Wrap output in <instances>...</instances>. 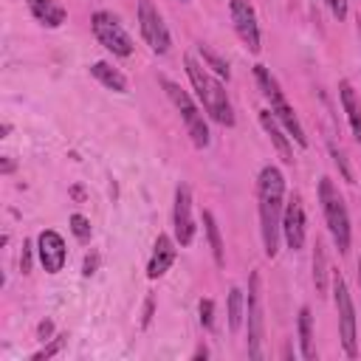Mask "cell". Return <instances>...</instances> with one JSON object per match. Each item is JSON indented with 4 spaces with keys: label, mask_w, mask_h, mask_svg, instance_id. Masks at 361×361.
Returning <instances> with one entry per match:
<instances>
[{
    "label": "cell",
    "mask_w": 361,
    "mask_h": 361,
    "mask_svg": "<svg viewBox=\"0 0 361 361\" xmlns=\"http://www.w3.org/2000/svg\"><path fill=\"white\" fill-rule=\"evenodd\" d=\"M313 282H316V293L324 296L327 293V257H324L322 240H316V248H313Z\"/></svg>",
    "instance_id": "obj_21"
},
{
    "label": "cell",
    "mask_w": 361,
    "mask_h": 361,
    "mask_svg": "<svg viewBox=\"0 0 361 361\" xmlns=\"http://www.w3.org/2000/svg\"><path fill=\"white\" fill-rule=\"evenodd\" d=\"M175 257H178L175 240H172L169 234H158V240H155V251H152V257H149V265H147V276H149V279H158V276H164V274L172 268Z\"/></svg>",
    "instance_id": "obj_14"
},
{
    "label": "cell",
    "mask_w": 361,
    "mask_h": 361,
    "mask_svg": "<svg viewBox=\"0 0 361 361\" xmlns=\"http://www.w3.org/2000/svg\"><path fill=\"white\" fill-rule=\"evenodd\" d=\"M96 265H99V257H96V254H87V257H85V271H82V274L90 276V274L96 271Z\"/></svg>",
    "instance_id": "obj_31"
},
{
    "label": "cell",
    "mask_w": 361,
    "mask_h": 361,
    "mask_svg": "<svg viewBox=\"0 0 361 361\" xmlns=\"http://www.w3.org/2000/svg\"><path fill=\"white\" fill-rule=\"evenodd\" d=\"M71 231H73L82 243H87L90 234H93V231H90V220H87L85 214H71Z\"/></svg>",
    "instance_id": "obj_25"
},
{
    "label": "cell",
    "mask_w": 361,
    "mask_h": 361,
    "mask_svg": "<svg viewBox=\"0 0 361 361\" xmlns=\"http://www.w3.org/2000/svg\"><path fill=\"white\" fill-rule=\"evenodd\" d=\"M324 3H327V8L333 11L336 20H344L347 17V0H324Z\"/></svg>",
    "instance_id": "obj_28"
},
{
    "label": "cell",
    "mask_w": 361,
    "mask_h": 361,
    "mask_svg": "<svg viewBox=\"0 0 361 361\" xmlns=\"http://www.w3.org/2000/svg\"><path fill=\"white\" fill-rule=\"evenodd\" d=\"M37 254H39V262H42V268L48 274H59L65 268V257H68L65 240L54 228L39 231V237H37Z\"/></svg>",
    "instance_id": "obj_13"
},
{
    "label": "cell",
    "mask_w": 361,
    "mask_h": 361,
    "mask_svg": "<svg viewBox=\"0 0 361 361\" xmlns=\"http://www.w3.org/2000/svg\"><path fill=\"white\" fill-rule=\"evenodd\" d=\"M172 226H175V243L189 245L195 240V220H192V189L186 183H178L175 189V209H172Z\"/></svg>",
    "instance_id": "obj_11"
},
{
    "label": "cell",
    "mask_w": 361,
    "mask_h": 361,
    "mask_svg": "<svg viewBox=\"0 0 361 361\" xmlns=\"http://www.w3.org/2000/svg\"><path fill=\"white\" fill-rule=\"evenodd\" d=\"M243 316H245V296H243L240 288H231V290H228V330H231V333L240 330Z\"/></svg>",
    "instance_id": "obj_22"
},
{
    "label": "cell",
    "mask_w": 361,
    "mask_h": 361,
    "mask_svg": "<svg viewBox=\"0 0 361 361\" xmlns=\"http://www.w3.org/2000/svg\"><path fill=\"white\" fill-rule=\"evenodd\" d=\"M90 73L104 85V87H110V90H116V93H127V76L118 71V68H113V65H107V62H93L90 65Z\"/></svg>",
    "instance_id": "obj_18"
},
{
    "label": "cell",
    "mask_w": 361,
    "mask_h": 361,
    "mask_svg": "<svg viewBox=\"0 0 361 361\" xmlns=\"http://www.w3.org/2000/svg\"><path fill=\"white\" fill-rule=\"evenodd\" d=\"M338 93H341V107H344V113H347V121H350V127H353V135H355V141L361 144V104H358V99H355V90H353L350 82H341V85H338Z\"/></svg>",
    "instance_id": "obj_17"
},
{
    "label": "cell",
    "mask_w": 361,
    "mask_h": 361,
    "mask_svg": "<svg viewBox=\"0 0 361 361\" xmlns=\"http://www.w3.org/2000/svg\"><path fill=\"white\" fill-rule=\"evenodd\" d=\"M358 285H361V259H358Z\"/></svg>",
    "instance_id": "obj_36"
},
{
    "label": "cell",
    "mask_w": 361,
    "mask_h": 361,
    "mask_svg": "<svg viewBox=\"0 0 361 361\" xmlns=\"http://www.w3.org/2000/svg\"><path fill=\"white\" fill-rule=\"evenodd\" d=\"M282 237L288 243L290 251H299L305 245V209L299 195H290V200L285 203L282 212Z\"/></svg>",
    "instance_id": "obj_12"
},
{
    "label": "cell",
    "mask_w": 361,
    "mask_h": 361,
    "mask_svg": "<svg viewBox=\"0 0 361 361\" xmlns=\"http://www.w3.org/2000/svg\"><path fill=\"white\" fill-rule=\"evenodd\" d=\"M0 133H3V135H0V138H6V135H8V133H11V124H8V121H6V124H3V130H0Z\"/></svg>",
    "instance_id": "obj_35"
},
{
    "label": "cell",
    "mask_w": 361,
    "mask_h": 361,
    "mask_svg": "<svg viewBox=\"0 0 361 361\" xmlns=\"http://www.w3.org/2000/svg\"><path fill=\"white\" fill-rule=\"evenodd\" d=\"M158 82H161V87L166 90V96L172 99V104L180 110V118H183V124H186V130H189L192 144H195L197 149L209 147V127H206V118H203L200 107L192 102V96H189L178 82H172V79H166V76H158Z\"/></svg>",
    "instance_id": "obj_5"
},
{
    "label": "cell",
    "mask_w": 361,
    "mask_h": 361,
    "mask_svg": "<svg viewBox=\"0 0 361 361\" xmlns=\"http://www.w3.org/2000/svg\"><path fill=\"white\" fill-rule=\"evenodd\" d=\"M330 155H333V161H336V166L341 169V175H344V180H347V183H355V175H353V169H350V164H347V158H344V152H341V149H336V147H330Z\"/></svg>",
    "instance_id": "obj_27"
},
{
    "label": "cell",
    "mask_w": 361,
    "mask_h": 361,
    "mask_svg": "<svg viewBox=\"0 0 361 361\" xmlns=\"http://www.w3.org/2000/svg\"><path fill=\"white\" fill-rule=\"evenodd\" d=\"M149 319H152V299H147V305H144V319H141V324L147 327V324H149Z\"/></svg>",
    "instance_id": "obj_33"
},
{
    "label": "cell",
    "mask_w": 361,
    "mask_h": 361,
    "mask_svg": "<svg viewBox=\"0 0 361 361\" xmlns=\"http://www.w3.org/2000/svg\"><path fill=\"white\" fill-rule=\"evenodd\" d=\"M51 333H54V322H51V319H45V322H39V324H37V336H39L42 341H45Z\"/></svg>",
    "instance_id": "obj_30"
},
{
    "label": "cell",
    "mask_w": 361,
    "mask_h": 361,
    "mask_svg": "<svg viewBox=\"0 0 361 361\" xmlns=\"http://www.w3.org/2000/svg\"><path fill=\"white\" fill-rule=\"evenodd\" d=\"M228 11H231V23H234V31L243 39V45L251 54H259V48H262L259 45V25H257V14H254L251 3L248 0H231Z\"/></svg>",
    "instance_id": "obj_10"
},
{
    "label": "cell",
    "mask_w": 361,
    "mask_h": 361,
    "mask_svg": "<svg viewBox=\"0 0 361 361\" xmlns=\"http://www.w3.org/2000/svg\"><path fill=\"white\" fill-rule=\"evenodd\" d=\"M25 3H28V11H31L42 25L56 28V25L65 23V8H62L59 3H54V0H25Z\"/></svg>",
    "instance_id": "obj_16"
},
{
    "label": "cell",
    "mask_w": 361,
    "mask_h": 361,
    "mask_svg": "<svg viewBox=\"0 0 361 361\" xmlns=\"http://www.w3.org/2000/svg\"><path fill=\"white\" fill-rule=\"evenodd\" d=\"M206 355H209V350H206V347H197V350H195V358H206Z\"/></svg>",
    "instance_id": "obj_34"
},
{
    "label": "cell",
    "mask_w": 361,
    "mask_h": 361,
    "mask_svg": "<svg viewBox=\"0 0 361 361\" xmlns=\"http://www.w3.org/2000/svg\"><path fill=\"white\" fill-rule=\"evenodd\" d=\"M257 200H259V231L265 257H276L279 234H282V212H285V178L276 166H262L257 178Z\"/></svg>",
    "instance_id": "obj_1"
},
{
    "label": "cell",
    "mask_w": 361,
    "mask_h": 361,
    "mask_svg": "<svg viewBox=\"0 0 361 361\" xmlns=\"http://www.w3.org/2000/svg\"><path fill=\"white\" fill-rule=\"evenodd\" d=\"M299 344H302V358H316V347H313V316L310 307L299 310Z\"/></svg>",
    "instance_id": "obj_20"
},
{
    "label": "cell",
    "mask_w": 361,
    "mask_h": 361,
    "mask_svg": "<svg viewBox=\"0 0 361 361\" xmlns=\"http://www.w3.org/2000/svg\"><path fill=\"white\" fill-rule=\"evenodd\" d=\"M254 76H257V85L262 87V96L271 102V113L276 116V121L288 130V135H290L299 147H307V135H305V130H302V124H299V118H296L290 102L285 99L279 82L271 76V71H268L265 65H257V68H254Z\"/></svg>",
    "instance_id": "obj_3"
},
{
    "label": "cell",
    "mask_w": 361,
    "mask_h": 361,
    "mask_svg": "<svg viewBox=\"0 0 361 361\" xmlns=\"http://www.w3.org/2000/svg\"><path fill=\"white\" fill-rule=\"evenodd\" d=\"M183 65H186V76L197 93V99L203 102V110L223 127H231L234 124V110H231V102L226 96V87L220 85V79H214L206 65H200L195 56H183Z\"/></svg>",
    "instance_id": "obj_2"
},
{
    "label": "cell",
    "mask_w": 361,
    "mask_h": 361,
    "mask_svg": "<svg viewBox=\"0 0 361 361\" xmlns=\"http://www.w3.org/2000/svg\"><path fill=\"white\" fill-rule=\"evenodd\" d=\"M203 228H206V237H209L214 262H217V268H223L226 265V251H223V237H220V228H217V220H214L212 212H203Z\"/></svg>",
    "instance_id": "obj_19"
},
{
    "label": "cell",
    "mask_w": 361,
    "mask_h": 361,
    "mask_svg": "<svg viewBox=\"0 0 361 361\" xmlns=\"http://www.w3.org/2000/svg\"><path fill=\"white\" fill-rule=\"evenodd\" d=\"M138 28H141V37L147 39V45L155 54H166L169 51L172 39H169L166 23H164V17L158 14V8L149 0H138Z\"/></svg>",
    "instance_id": "obj_9"
},
{
    "label": "cell",
    "mask_w": 361,
    "mask_h": 361,
    "mask_svg": "<svg viewBox=\"0 0 361 361\" xmlns=\"http://www.w3.org/2000/svg\"><path fill=\"white\" fill-rule=\"evenodd\" d=\"M245 319H248V355H262V333H265V316H262V276L259 271H251L248 276V299H245Z\"/></svg>",
    "instance_id": "obj_6"
},
{
    "label": "cell",
    "mask_w": 361,
    "mask_h": 361,
    "mask_svg": "<svg viewBox=\"0 0 361 361\" xmlns=\"http://www.w3.org/2000/svg\"><path fill=\"white\" fill-rule=\"evenodd\" d=\"M259 124H262V130L268 133V138H271V144L276 147V152L282 155V161H285V164H293V147H290V135H285L288 130H282V127H279L276 116H274L271 110H259Z\"/></svg>",
    "instance_id": "obj_15"
},
{
    "label": "cell",
    "mask_w": 361,
    "mask_h": 361,
    "mask_svg": "<svg viewBox=\"0 0 361 361\" xmlns=\"http://www.w3.org/2000/svg\"><path fill=\"white\" fill-rule=\"evenodd\" d=\"M333 299H336V310H338V333H341L344 353L355 355L358 353V344H355V305H353L350 288H347V282L338 271H333Z\"/></svg>",
    "instance_id": "obj_7"
},
{
    "label": "cell",
    "mask_w": 361,
    "mask_h": 361,
    "mask_svg": "<svg viewBox=\"0 0 361 361\" xmlns=\"http://www.w3.org/2000/svg\"><path fill=\"white\" fill-rule=\"evenodd\" d=\"M197 313H200V324H203L206 330H212V327H214V302H212V299H200Z\"/></svg>",
    "instance_id": "obj_26"
},
{
    "label": "cell",
    "mask_w": 361,
    "mask_h": 361,
    "mask_svg": "<svg viewBox=\"0 0 361 361\" xmlns=\"http://www.w3.org/2000/svg\"><path fill=\"white\" fill-rule=\"evenodd\" d=\"M14 166H17V164H14L8 155H3V158H0V172H3V175H11V172H14Z\"/></svg>",
    "instance_id": "obj_32"
},
{
    "label": "cell",
    "mask_w": 361,
    "mask_h": 361,
    "mask_svg": "<svg viewBox=\"0 0 361 361\" xmlns=\"http://www.w3.org/2000/svg\"><path fill=\"white\" fill-rule=\"evenodd\" d=\"M65 344H68V333H59V336H54V338H51V344H45V347H42L39 353H34L31 358H34V361H42V358H54L56 353H62V350H65Z\"/></svg>",
    "instance_id": "obj_24"
},
{
    "label": "cell",
    "mask_w": 361,
    "mask_h": 361,
    "mask_svg": "<svg viewBox=\"0 0 361 361\" xmlns=\"http://www.w3.org/2000/svg\"><path fill=\"white\" fill-rule=\"evenodd\" d=\"M90 28H93L96 39H99L110 54H116V56H130V54H133V39H130V34L121 28V23H118L116 14H110V11H96V14L90 17Z\"/></svg>",
    "instance_id": "obj_8"
},
{
    "label": "cell",
    "mask_w": 361,
    "mask_h": 361,
    "mask_svg": "<svg viewBox=\"0 0 361 361\" xmlns=\"http://www.w3.org/2000/svg\"><path fill=\"white\" fill-rule=\"evenodd\" d=\"M197 51H200V59H203V65L206 68H212L220 79H228L231 76V71H228V62L220 56V54H214L209 45H197Z\"/></svg>",
    "instance_id": "obj_23"
},
{
    "label": "cell",
    "mask_w": 361,
    "mask_h": 361,
    "mask_svg": "<svg viewBox=\"0 0 361 361\" xmlns=\"http://www.w3.org/2000/svg\"><path fill=\"white\" fill-rule=\"evenodd\" d=\"M20 268H23V274H28V271H31V243H28V240H23V257H20Z\"/></svg>",
    "instance_id": "obj_29"
},
{
    "label": "cell",
    "mask_w": 361,
    "mask_h": 361,
    "mask_svg": "<svg viewBox=\"0 0 361 361\" xmlns=\"http://www.w3.org/2000/svg\"><path fill=\"white\" fill-rule=\"evenodd\" d=\"M319 200H322V212H324V220H327V228L333 234L338 254H347L350 251V214H347L344 197L338 195L330 178L319 180Z\"/></svg>",
    "instance_id": "obj_4"
}]
</instances>
